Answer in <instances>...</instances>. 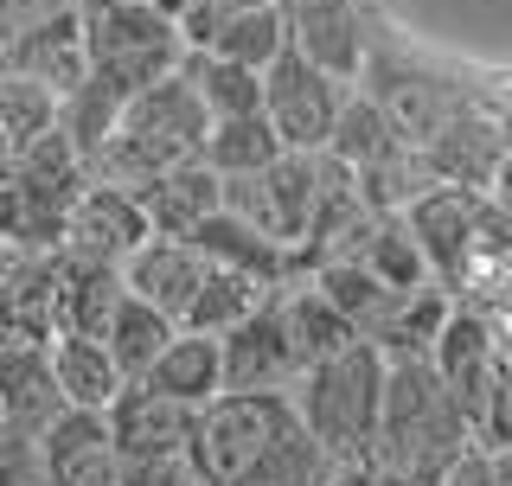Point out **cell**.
I'll use <instances>...</instances> for the list:
<instances>
[{"label": "cell", "mask_w": 512, "mask_h": 486, "mask_svg": "<svg viewBox=\"0 0 512 486\" xmlns=\"http://www.w3.org/2000/svg\"><path fill=\"white\" fill-rule=\"evenodd\" d=\"M77 0H0V52H7L13 39H26V32H39L45 20H58V13H71Z\"/></svg>", "instance_id": "38"}, {"label": "cell", "mask_w": 512, "mask_h": 486, "mask_svg": "<svg viewBox=\"0 0 512 486\" xmlns=\"http://www.w3.org/2000/svg\"><path fill=\"white\" fill-rule=\"evenodd\" d=\"M32 256H45V250H32V243H20V237H0V282H13Z\"/></svg>", "instance_id": "40"}, {"label": "cell", "mask_w": 512, "mask_h": 486, "mask_svg": "<svg viewBox=\"0 0 512 486\" xmlns=\"http://www.w3.org/2000/svg\"><path fill=\"white\" fill-rule=\"evenodd\" d=\"M352 180H359V199L372 205V212H404L410 199H423L429 186H436V167H429L423 141H397V148H384L378 160H365V167H352Z\"/></svg>", "instance_id": "27"}, {"label": "cell", "mask_w": 512, "mask_h": 486, "mask_svg": "<svg viewBox=\"0 0 512 486\" xmlns=\"http://www.w3.org/2000/svg\"><path fill=\"white\" fill-rule=\"evenodd\" d=\"M135 199H141V212H148V224L160 237H192L224 205V180L212 173L205 154H192V160H173L167 173H154Z\"/></svg>", "instance_id": "16"}, {"label": "cell", "mask_w": 512, "mask_h": 486, "mask_svg": "<svg viewBox=\"0 0 512 486\" xmlns=\"http://www.w3.org/2000/svg\"><path fill=\"white\" fill-rule=\"evenodd\" d=\"M205 269H212V256H205L192 237H160L154 231L122 263V282H128V295H141V301H154L160 314L186 320V307H192V295H199Z\"/></svg>", "instance_id": "15"}, {"label": "cell", "mask_w": 512, "mask_h": 486, "mask_svg": "<svg viewBox=\"0 0 512 486\" xmlns=\"http://www.w3.org/2000/svg\"><path fill=\"white\" fill-rule=\"evenodd\" d=\"M148 7H160V13H173V20H180V13H186V0H148Z\"/></svg>", "instance_id": "44"}, {"label": "cell", "mask_w": 512, "mask_h": 486, "mask_svg": "<svg viewBox=\"0 0 512 486\" xmlns=\"http://www.w3.org/2000/svg\"><path fill=\"white\" fill-rule=\"evenodd\" d=\"M52 333H90L103 339L116 301L128 295L122 269L116 263H96V256H77V250H52Z\"/></svg>", "instance_id": "14"}, {"label": "cell", "mask_w": 512, "mask_h": 486, "mask_svg": "<svg viewBox=\"0 0 512 486\" xmlns=\"http://www.w3.org/2000/svg\"><path fill=\"white\" fill-rule=\"evenodd\" d=\"M359 263L372 269L384 288H397V295H410V288L436 282V269H429V256H423V243H416V231L404 224V212H391V218L372 224V237H365V256H359Z\"/></svg>", "instance_id": "32"}, {"label": "cell", "mask_w": 512, "mask_h": 486, "mask_svg": "<svg viewBox=\"0 0 512 486\" xmlns=\"http://www.w3.org/2000/svg\"><path fill=\"white\" fill-rule=\"evenodd\" d=\"M308 275H314V288H320V295H327V301H333V307H340V314L352 320V333H359V339H378L384 327H391L397 301H404L397 288H384V282H378V275L365 269V263H314Z\"/></svg>", "instance_id": "25"}, {"label": "cell", "mask_w": 512, "mask_h": 486, "mask_svg": "<svg viewBox=\"0 0 512 486\" xmlns=\"http://www.w3.org/2000/svg\"><path fill=\"white\" fill-rule=\"evenodd\" d=\"M58 410H64V391H58V371H52L45 339H26V346L0 352V423L39 435Z\"/></svg>", "instance_id": "18"}, {"label": "cell", "mask_w": 512, "mask_h": 486, "mask_svg": "<svg viewBox=\"0 0 512 486\" xmlns=\"http://www.w3.org/2000/svg\"><path fill=\"white\" fill-rule=\"evenodd\" d=\"M205 128H212V116H205L192 77L186 71H167L160 84L135 90L122 103L116 135L90 154V180H109V186L141 192L154 173H167L173 160H192V154H199L205 148Z\"/></svg>", "instance_id": "1"}, {"label": "cell", "mask_w": 512, "mask_h": 486, "mask_svg": "<svg viewBox=\"0 0 512 486\" xmlns=\"http://www.w3.org/2000/svg\"><path fill=\"white\" fill-rule=\"evenodd\" d=\"M39 455H45L52 486H116V467H122L109 416L77 410V403H64L52 423L39 429Z\"/></svg>", "instance_id": "12"}, {"label": "cell", "mask_w": 512, "mask_h": 486, "mask_svg": "<svg viewBox=\"0 0 512 486\" xmlns=\"http://www.w3.org/2000/svg\"><path fill=\"white\" fill-rule=\"evenodd\" d=\"M116 486H199L186 455H128L116 467Z\"/></svg>", "instance_id": "37"}, {"label": "cell", "mask_w": 512, "mask_h": 486, "mask_svg": "<svg viewBox=\"0 0 512 486\" xmlns=\"http://www.w3.org/2000/svg\"><path fill=\"white\" fill-rule=\"evenodd\" d=\"M109 7H128V0H77V13H84V20H90V13H109Z\"/></svg>", "instance_id": "42"}, {"label": "cell", "mask_w": 512, "mask_h": 486, "mask_svg": "<svg viewBox=\"0 0 512 486\" xmlns=\"http://www.w3.org/2000/svg\"><path fill=\"white\" fill-rule=\"evenodd\" d=\"M84 52H90L96 77H109L122 96H135V90L160 84L167 71H180L186 39L173 13L148 7V0H128V7H109L84 20Z\"/></svg>", "instance_id": "4"}, {"label": "cell", "mask_w": 512, "mask_h": 486, "mask_svg": "<svg viewBox=\"0 0 512 486\" xmlns=\"http://www.w3.org/2000/svg\"><path fill=\"white\" fill-rule=\"evenodd\" d=\"M493 455V486H512V448H487Z\"/></svg>", "instance_id": "41"}, {"label": "cell", "mask_w": 512, "mask_h": 486, "mask_svg": "<svg viewBox=\"0 0 512 486\" xmlns=\"http://www.w3.org/2000/svg\"><path fill=\"white\" fill-rule=\"evenodd\" d=\"M436 486H493V455H487L480 442H468L455 461L442 467V480H436Z\"/></svg>", "instance_id": "39"}, {"label": "cell", "mask_w": 512, "mask_h": 486, "mask_svg": "<svg viewBox=\"0 0 512 486\" xmlns=\"http://www.w3.org/2000/svg\"><path fill=\"white\" fill-rule=\"evenodd\" d=\"M397 141H410V135L391 122V109H384L372 90H359V84H352L346 109H340V122H333L327 154H333V160H346V167H365V160H378L384 148H397Z\"/></svg>", "instance_id": "30"}, {"label": "cell", "mask_w": 512, "mask_h": 486, "mask_svg": "<svg viewBox=\"0 0 512 486\" xmlns=\"http://www.w3.org/2000/svg\"><path fill=\"white\" fill-rule=\"evenodd\" d=\"M58 109H64V96L52 84L0 64V128H7V154H20L26 141L45 135V128H58Z\"/></svg>", "instance_id": "34"}, {"label": "cell", "mask_w": 512, "mask_h": 486, "mask_svg": "<svg viewBox=\"0 0 512 486\" xmlns=\"http://www.w3.org/2000/svg\"><path fill=\"white\" fill-rule=\"evenodd\" d=\"M314 205H320V154H276L269 167L224 180V212L276 237L288 256H301V243H308Z\"/></svg>", "instance_id": "5"}, {"label": "cell", "mask_w": 512, "mask_h": 486, "mask_svg": "<svg viewBox=\"0 0 512 486\" xmlns=\"http://www.w3.org/2000/svg\"><path fill=\"white\" fill-rule=\"evenodd\" d=\"M288 403H295V423L333 461H365L384 429V352L372 339H352L333 359L301 365V378L288 384Z\"/></svg>", "instance_id": "2"}, {"label": "cell", "mask_w": 512, "mask_h": 486, "mask_svg": "<svg viewBox=\"0 0 512 486\" xmlns=\"http://www.w3.org/2000/svg\"><path fill=\"white\" fill-rule=\"evenodd\" d=\"M122 103H128V96L116 90V84H109V77H84V84H77L71 96H64V109H58V128H64V135H71L77 141V154H96V148H103V141L109 135H116V122H122Z\"/></svg>", "instance_id": "35"}, {"label": "cell", "mask_w": 512, "mask_h": 486, "mask_svg": "<svg viewBox=\"0 0 512 486\" xmlns=\"http://www.w3.org/2000/svg\"><path fill=\"white\" fill-rule=\"evenodd\" d=\"M45 352H52L64 403H77V410H109L116 391L128 384L122 365L109 359V346H103V339H90V333H52V339H45Z\"/></svg>", "instance_id": "22"}, {"label": "cell", "mask_w": 512, "mask_h": 486, "mask_svg": "<svg viewBox=\"0 0 512 486\" xmlns=\"http://www.w3.org/2000/svg\"><path fill=\"white\" fill-rule=\"evenodd\" d=\"M282 45H288V32H282V7L269 0V7L224 13L205 52H218V58H231V64H250V71H269V64L282 58Z\"/></svg>", "instance_id": "33"}, {"label": "cell", "mask_w": 512, "mask_h": 486, "mask_svg": "<svg viewBox=\"0 0 512 486\" xmlns=\"http://www.w3.org/2000/svg\"><path fill=\"white\" fill-rule=\"evenodd\" d=\"M205 160H212V173L218 180H237V173H256V167H269L282 148V135H276V122L263 116V109H244V116H212V128H205Z\"/></svg>", "instance_id": "28"}, {"label": "cell", "mask_w": 512, "mask_h": 486, "mask_svg": "<svg viewBox=\"0 0 512 486\" xmlns=\"http://www.w3.org/2000/svg\"><path fill=\"white\" fill-rule=\"evenodd\" d=\"M154 237L148 212L128 186H109V180H90L71 205V224H64V243L58 250H77V256H96V263H128L141 243Z\"/></svg>", "instance_id": "8"}, {"label": "cell", "mask_w": 512, "mask_h": 486, "mask_svg": "<svg viewBox=\"0 0 512 486\" xmlns=\"http://www.w3.org/2000/svg\"><path fill=\"white\" fill-rule=\"evenodd\" d=\"M0 160H7V128H0Z\"/></svg>", "instance_id": "45"}, {"label": "cell", "mask_w": 512, "mask_h": 486, "mask_svg": "<svg viewBox=\"0 0 512 486\" xmlns=\"http://www.w3.org/2000/svg\"><path fill=\"white\" fill-rule=\"evenodd\" d=\"M429 167H436L442 186H468V192H493V173H500L506 160V141L493 122H480L474 109H461V116H448L436 135L423 141Z\"/></svg>", "instance_id": "17"}, {"label": "cell", "mask_w": 512, "mask_h": 486, "mask_svg": "<svg viewBox=\"0 0 512 486\" xmlns=\"http://www.w3.org/2000/svg\"><path fill=\"white\" fill-rule=\"evenodd\" d=\"M109 435H116V455H186L192 442V423H199V410L167 391H154L148 378H128L116 403H109Z\"/></svg>", "instance_id": "11"}, {"label": "cell", "mask_w": 512, "mask_h": 486, "mask_svg": "<svg viewBox=\"0 0 512 486\" xmlns=\"http://www.w3.org/2000/svg\"><path fill=\"white\" fill-rule=\"evenodd\" d=\"M180 71L192 77L205 116H244V109H263V71H250V64H231L218 52H186Z\"/></svg>", "instance_id": "31"}, {"label": "cell", "mask_w": 512, "mask_h": 486, "mask_svg": "<svg viewBox=\"0 0 512 486\" xmlns=\"http://www.w3.org/2000/svg\"><path fill=\"white\" fill-rule=\"evenodd\" d=\"M192 243H199L212 263L250 269V275H263V282H288V275H295V256H288L276 237H263L256 224H244L237 212H224V205L199 224V231H192Z\"/></svg>", "instance_id": "24"}, {"label": "cell", "mask_w": 512, "mask_h": 486, "mask_svg": "<svg viewBox=\"0 0 512 486\" xmlns=\"http://www.w3.org/2000/svg\"><path fill=\"white\" fill-rule=\"evenodd\" d=\"M282 7V32H288V52H301L320 71L359 84L365 77V26L352 0H276Z\"/></svg>", "instance_id": "10"}, {"label": "cell", "mask_w": 512, "mask_h": 486, "mask_svg": "<svg viewBox=\"0 0 512 486\" xmlns=\"http://www.w3.org/2000/svg\"><path fill=\"white\" fill-rule=\"evenodd\" d=\"M474 442L480 448H512V359H493V378L474 410Z\"/></svg>", "instance_id": "36"}, {"label": "cell", "mask_w": 512, "mask_h": 486, "mask_svg": "<svg viewBox=\"0 0 512 486\" xmlns=\"http://www.w3.org/2000/svg\"><path fill=\"white\" fill-rule=\"evenodd\" d=\"M346 96H352L346 77L320 71V64H308L301 52H288V45H282V58L263 71V116L276 122L288 154H327Z\"/></svg>", "instance_id": "6"}, {"label": "cell", "mask_w": 512, "mask_h": 486, "mask_svg": "<svg viewBox=\"0 0 512 486\" xmlns=\"http://www.w3.org/2000/svg\"><path fill=\"white\" fill-rule=\"evenodd\" d=\"M404 224L416 231V243H423L436 282L442 275L461 282V269L480 256V192H468V186H442L436 180L423 199L404 205Z\"/></svg>", "instance_id": "9"}, {"label": "cell", "mask_w": 512, "mask_h": 486, "mask_svg": "<svg viewBox=\"0 0 512 486\" xmlns=\"http://www.w3.org/2000/svg\"><path fill=\"white\" fill-rule=\"evenodd\" d=\"M493 359H500V333H493L474 307H448L442 333L429 339V365H436V378L448 384V397L461 403L468 429H474L480 391H487V378H493Z\"/></svg>", "instance_id": "13"}, {"label": "cell", "mask_w": 512, "mask_h": 486, "mask_svg": "<svg viewBox=\"0 0 512 486\" xmlns=\"http://www.w3.org/2000/svg\"><path fill=\"white\" fill-rule=\"evenodd\" d=\"M288 429H295L288 391H218L192 423L186 461L199 474V486H237Z\"/></svg>", "instance_id": "3"}, {"label": "cell", "mask_w": 512, "mask_h": 486, "mask_svg": "<svg viewBox=\"0 0 512 486\" xmlns=\"http://www.w3.org/2000/svg\"><path fill=\"white\" fill-rule=\"evenodd\" d=\"M7 71H26L39 77V84H52L58 96H71L77 84L90 77V52H84V13H58V20H45L39 32H26V39H13L7 52H0Z\"/></svg>", "instance_id": "19"}, {"label": "cell", "mask_w": 512, "mask_h": 486, "mask_svg": "<svg viewBox=\"0 0 512 486\" xmlns=\"http://www.w3.org/2000/svg\"><path fill=\"white\" fill-rule=\"evenodd\" d=\"M148 384L167 391V397H180V403H192V410H205V403L224 391V346L212 333L180 327L167 339V352L148 365Z\"/></svg>", "instance_id": "21"}, {"label": "cell", "mask_w": 512, "mask_h": 486, "mask_svg": "<svg viewBox=\"0 0 512 486\" xmlns=\"http://www.w3.org/2000/svg\"><path fill=\"white\" fill-rule=\"evenodd\" d=\"M276 288L218 339L224 346V391H288V384L301 378V352H295V339H288Z\"/></svg>", "instance_id": "7"}, {"label": "cell", "mask_w": 512, "mask_h": 486, "mask_svg": "<svg viewBox=\"0 0 512 486\" xmlns=\"http://www.w3.org/2000/svg\"><path fill=\"white\" fill-rule=\"evenodd\" d=\"M71 205L77 199L32 180L20 160H0V237H20L32 250H58L64 224H71Z\"/></svg>", "instance_id": "20"}, {"label": "cell", "mask_w": 512, "mask_h": 486, "mask_svg": "<svg viewBox=\"0 0 512 486\" xmlns=\"http://www.w3.org/2000/svg\"><path fill=\"white\" fill-rule=\"evenodd\" d=\"M269 288H276V282H263V275H250V269H224V263H212V269H205V282H199V295H192V307H186V320H180V327L224 339V333H231V327L250 314L256 301L269 295Z\"/></svg>", "instance_id": "29"}, {"label": "cell", "mask_w": 512, "mask_h": 486, "mask_svg": "<svg viewBox=\"0 0 512 486\" xmlns=\"http://www.w3.org/2000/svg\"><path fill=\"white\" fill-rule=\"evenodd\" d=\"M173 333H180L173 314H160V307L141 301V295H122L116 314H109V327H103V346H109V359L122 365V378H148V365L167 352Z\"/></svg>", "instance_id": "26"}, {"label": "cell", "mask_w": 512, "mask_h": 486, "mask_svg": "<svg viewBox=\"0 0 512 486\" xmlns=\"http://www.w3.org/2000/svg\"><path fill=\"white\" fill-rule=\"evenodd\" d=\"M276 295H282V320H288V339H295L301 365L333 359V352H346L352 339H359V333H352V320L314 288V275H288Z\"/></svg>", "instance_id": "23"}, {"label": "cell", "mask_w": 512, "mask_h": 486, "mask_svg": "<svg viewBox=\"0 0 512 486\" xmlns=\"http://www.w3.org/2000/svg\"><path fill=\"white\" fill-rule=\"evenodd\" d=\"M212 7H224V13H244V7H269V0H212Z\"/></svg>", "instance_id": "43"}]
</instances>
